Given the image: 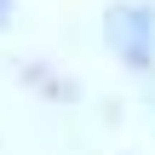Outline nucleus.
I'll return each mask as SVG.
<instances>
[{"label": "nucleus", "instance_id": "f257e3e1", "mask_svg": "<svg viewBox=\"0 0 155 155\" xmlns=\"http://www.w3.org/2000/svg\"><path fill=\"white\" fill-rule=\"evenodd\" d=\"M109 46L132 63V69H150L155 63V12L150 6H115L109 23H104Z\"/></svg>", "mask_w": 155, "mask_h": 155}]
</instances>
